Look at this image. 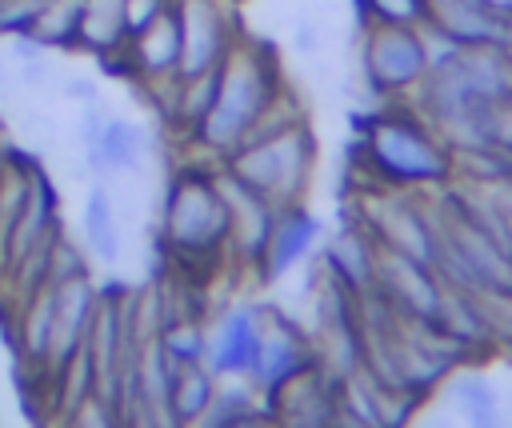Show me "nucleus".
I'll use <instances>...</instances> for the list:
<instances>
[{"mask_svg":"<svg viewBox=\"0 0 512 428\" xmlns=\"http://www.w3.org/2000/svg\"><path fill=\"white\" fill-rule=\"evenodd\" d=\"M176 0H128V36L140 32L144 24H152L160 12H168Z\"/></svg>","mask_w":512,"mask_h":428,"instance_id":"nucleus-25","label":"nucleus"},{"mask_svg":"<svg viewBox=\"0 0 512 428\" xmlns=\"http://www.w3.org/2000/svg\"><path fill=\"white\" fill-rule=\"evenodd\" d=\"M320 232H324V224H320V216L304 200L276 208V224H272L268 248L260 256V264H256V280L272 284V280L292 276L312 256V248L320 244Z\"/></svg>","mask_w":512,"mask_h":428,"instance_id":"nucleus-12","label":"nucleus"},{"mask_svg":"<svg viewBox=\"0 0 512 428\" xmlns=\"http://www.w3.org/2000/svg\"><path fill=\"white\" fill-rule=\"evenodd\" d=\"M508 52H512V48H508Z\"/></svg>","mask_w":512,"mask_h":428,"instance_id":"nucleus-30","label":"nucleus"},{"mask_svg":"<svg viewBox=\"0 0 512 428\" xmlns=\"http://www.w3.org/2000/svg\"><path fill=\"white\" fill-rule=\"evenodd\" d=\"M260 416H268V404L252 380H220L204 424H256Z\"/></svg>","mask_w":512,"mask_h":428,"instance_id":"nucleus-20","label":"nucleus"},{"mask_svg":"<svg viewBox=\"0 0 512 428\" xmlns=\"http://www.w3.org/2000/svg\"><path fill=\"white\" fill-rule=\"evenodd\" d=\"M80 232H84V244H88L92 260L120 264V256H124V228H120V212H116V200H112L104 180H96L88 188V196H84Z\"/></svg>","mask_w":512,"mask_h":428,"instance_id":"nucleus-16","label":"nucleus"},{"mask_svg":"<svg viewBox=\"0 0 512 428\" xmlns=\"http://www.w3.org/2000/svg\"><path fill=\"white\" fill-rule=\"evenodd\" d=\"M160 252L192 276V268L216 272L228 256V200L220 188V164H184L172 172L164 200H160V224H156Z\"/></svg>","mask_w":512,"mask_h":428,"instance_id":"nucleus-1","label":"nucleus"},{"mask_svg":"<svg viewBox=\"0 0 512 428\" xmlns=\"http://www.w3.org/2000/svg\"><path fill=\"white\" fill-rule=\"evenodd\" d=\"M216 384H220V376H212V368L204 360L176 368L172 396H168V424H204Z\"/></svg>","mask_w":512,"mask_h":428,"instance_id":"nucleus-18","label":"nucleus"},{"mask_svg":"<svg viewBox=\"0 0 512 428\" xmlns=\"http://www.w3.org/2000/svg\"><path fill=\"white\" fill-rule=\"evenodd\" d=\"M320 360L316 352V340L308 328H300L292 316H284L280 308H268L264 312V336H260V352H256V364H252V384L256 392L264 396V404L292 380L300 376L304 368H312Z\"/></svg>","mask_w":512,"mask_h":428,"instance_id":"nucleus-9","label":"nucleus"},{"mask_svg":"<svg viewBox=\"0 0 512 428\" xmlns=\"http://www.w3.org/2000/svg\"><path fill=\"white\" fill-rule=\"evenodd\" d=\"M448 400L452 408L468 420V424H492L500 416V400H496V388L488 384V376L480 372H448Z\"/></svg>","mask_w":512,"mask_h":428,"instance_id":"nucleus-21","label":"nucleus"},{"mask_svg":"<svg viewBox=\"0 0 512 428\" xmlns=\"http://www.w3.org/2000/svg\"><path fill=\"white\" fill-rule=\"evenodd\" d=\"M124 44H128V0H84L80 48L104 60Z\"/></svg>","mask_w":512,"mask_h":428,"instance_id":"nucleus-17","label":"nucleus"},{"mask_svg":"<svg viewBox=\"0 0 512 428\" xmlns=\"http://www.w3.org/2000/svg\"><path fill=\"white\" fill-rule=\"evenodd\" d=\"M480 4H488L496 16H504V20H512V0H480Z\"/></svg>","mask_w":512,"mask_h":428,"instance_id":"nucleus-28","label":"nucleus"},{"mask_svg":"<svg viewBox=\"0 0 512 428\" xmlns=\"http://www.w3.org/2000/svg\"><path fill=\"white\" fill-rule=\"evenodd\" d=\"M220 188L228 200V256H232V264L256 272V264L268 248L272 224H276V204L268 196H260L256 188H248L244 180H236L224 164H220Z\"/></svg>","mask_w":512,"mask_h":428,"instance_id":"nucleus-11","label":"nucleus"},{"mask_svg":"<svg viewBox=\"0 0 512 428\" xmlns=\"http://www.w3.org/2000/svg\"><path fill=\"white\" fill-rule=\"evenodd\" d=\"M316 36H320V32H316L312 24H300V28H296V48H300V52H316V48H320Z\"/></svg>","mask_w":512,"mask_h":428,"instance_id":"nucleus-26","label":"nucleus"},{"mask_svg":"<svg viewBox=\"0 0 512 428\" xmlns=\"http://www.w3.org/2000/svg\"><path fill=\"white\" fill-rule=\"evenodd\" d=\"M4 160H8V152H0V176H4Z\"/></svg>","mask_w":512,"mask_h":428,"instance_id":"nucleus-29","label":"nucleus"},{"mask_svg":"<svg viewBox=\"0 0 512 428\" xmlns=\"http://www.w3.org/2000/svg\"><path fill=\"white\" fill-rule=\"evenodd\" d=\"M240 24L228 0H180V68L176 80L220 72L240 44Z\"/></svg>","mask_w":512,"mask_h":428,"instance_id":"nucleus-6","label":"nucleus"},{"mask_svg":"<svg viewBox=\"0 0 512 428\" xmlns=\"http://www.w3.org/2000/svg\"><path fill=\"white\" fill-rule=\"evenodd\" d=\"M160 348L172 356L176 368L184 364H200L204 360V344H208V320L200 312H188V316H176L168 320L160 332H156Z\"/></svg>","mask_w":512,"mask_h":428,"instance_id":"nucleus-22","label":"nucleus"},{"mask_svg":"<svg viewBox=\"0 0 512 428\" xmlns=\"http://www.w3.org/2000/svg\"><path fill=\"white\" fill-rule=\"evenodd\" d=\"M360 164L376 188H440L452 180V148L416 108H376L360 120Z\"/></svg>","mask_w":512,"mask_h":428,"instance_id":"nucleus-3","label":"nucleus"},{"mask_svg":"<svg viewBox=\"0 0 512 428\" xmlns=\"http://www.w3.org/2000/svg\"><path fill=\"white\" fill-rule=\"evenodd\" d=\"M80 24H84V0H48V8L40 12L28 36L48 52H72L80 48Z\"/></svg>","mask_w":512,"mask_h":428,"instance_id":"nucleus-19","label":"nucleus"},{"mask_svg":"<svg viewBox=\"0 0 512 428\" xmlns=\"http://www.w3.org/2000/svg\"><path fill=\"white\" fill-rule=\"evenodd\" d=\"M360 72L376 96H408L428 76L424 28L408 24H368L360 44Z\"/></svg>","mask_w":512,"mask_h":428,"instance_id":"nucleus-5","label":"nucleus"},{"mask_svg":"<svg viewBox=\"0 0 512 428\" xmlns=\"http://www.w3.org/2000/svg\"><path fill=\"white\" fill-rule=\"evenodd\" d=\"M44 8H48V0H0V36L4 40L28 36Z\"/></svg>","mask_w":512,"mask_h":428,"instance_id":"nucleus-24","label":"nucleus"},{"mask_svg":"<svg viewBox=\"0 0 512 428\" xmlns=\"http://www.w3.org/2000/svg\"><path fill=\"white\" fill-rule=\"evenodd\" d=\"M148 156H152L148 128L128 120V116H116V112H108L100 132L84 144V164L100 180H108V176H136V172H144Z\"/></svg>","mask_w":512,"mask_h":428,"instance_id":"nucleus-13","label":"nucleus"},{"mask_svg":"<svg viewBox=\"0 0 512 428\" xmlns=\"http://www.w3.org/2000/svg\"><path fill=\"white\" fill-rule=\"evenodd\" d=\"M52 280H56V316H52L48 360H44V372H40L48 384H52V380L72 364V356L88 344L92 316H96V304H100V284L92 280L88 264L60 268V272H52Z\"/></svg>","mask_w":512,"mask_h":428,"instance_id":"nucleus-7","label":"nucleus"},{"mask_svg":"<svg viewBox=\"0 0 512 428\" xmlns=\"http://www.w3.org/2000/svg\"><path fill=\"white\" fill-rule=\"evenodd\" d=\"M376 256H380L376 236L356 220V224H344V228L324 244L320 268H324L328 276H336L344 288H352L356 296H364V292H372V284H376Z\"/></svg>","mask_w":512,"mask_h":428,"instance_id":"nucleus-15","label":"nucleus"},{"mask_svg":"<svg viewBox=\"0 0 512 428\" xmlns=\"http://www.w3.org/2000/svg\"><path fill=\"white\" fill-rule=\"evenodd\" d=\"M424 24L456 48H512V20L496 16L480 0H428Z\"/></svg>","mask_w":512,"mask_h":428,"instance_id":"nucleus-14","label":"nucleus"},{"mask_svg":"<svg viewBox=\"0 0 512 428\" xmlns=\"http://www.w3.org/2000/svg\"><path fill=\"white\" fill-rule=\"evenodd\" d=\"M316 136L308 116L296 124H284L276 132L252 136L244 140L228 160H220L236 180H244L248 188H256L260 196H268L276 208L284 204H300L312 188L316 176Z\"/></svg>","mask_w":512,"mask_h":428,"instance_id":"nucleus-4","label":"nucleus"},{"mask_svg":"<svg viewBox=\"0 0 512 428\" xmlns=\"http://www.w3.org/2000/svg\"><path fill=\"white\" fill-rule=\"evenodd\" d=\"M404 320H436L444 304V280L432 264H420L404 252L380 248L376 256V284H372Z\"/></svg>","mask_w":512,"mask_h":428,"instance_id":"nucleus-10","label":"nucleus"},{"mask_svg":"<svg viewBox=\"0 0 512 428\" xmlns=\"http://www.w3.org/2000/svg\"><path fill=\"white\" fill-rule=\"evenodd\" d=\"M284 88L288 84H284L276 52L264 40L240 36L232 56L220 64L212 108H208L204 124L196 128L192 144L200 152H208L212 160H228L252 136V128L264 120V112L276 104V96Z\"/></svg>","mask_w":512,"mask_h":428,"instance_id":"nucleus-2","label":"nucleus"},{"mask_svg":"<svg viewBox=\"0 0 512 428\" xmlns=\"http://www.w3.org/2000/svg\"><path fill=\"white\" fill-rule=\"evenodd\" d=\"M64 92H68V96H80L84 104H88V100H100V96H96V84H88V80H68Z\"/></svg>","mask_w":512,"mask_h":428,"instance_id":"nucleus-27","label":"nucleus"},{"mask_svg":"<svg viewBox=\"0 0 512 428\" xmlns=\"http://www.w3.org/2000/svg\"><path fill=\"white\" fill-rule=\"evenodd\" d=\"M264 312L268 304L260 300H232L208 320V344H204V364L220 380H248L260 336H264Z\"/></svg>","mask_w":512,"mask_h":428,"instance_id":"nucleus-8","label":"nucleus"},{"mask_svg":"<svg viewBox=\"0 0 512 428\" xmlns=\"http://www.w3.org/2000/svg\"><path fill=\"white\" fill-rule=\"evenodd\" d=\"M360 28L368 24H408L420 28L428 20V0H356Z\"/></svg>","mask_w":512,"mask_h":428,"instance_id":"nucleus-23","label":"nucleus"}]
</instances>
